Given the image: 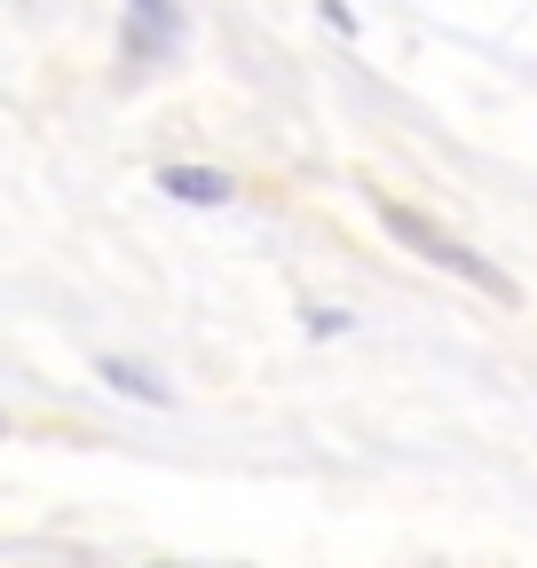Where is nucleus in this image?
I'll return each mask as SVG.
<instances>
[{
    "instance_id": "obj_4",
    "label": "nucleus",
    "mask_w": 537,
    "mask_h": 568,
    "mask_svg": "<svg viewBox=\"0 0 537 568\" xmlns=\"http://www.w3.org/2000/svg\"><path fill=\"white\" fill-rule=\"evenodd\" d=\"M95 379L111 395H126V403H143V410H174V387L159 372H143V364H126V355H95Z\"/></svg>"
},
{
    "instance_id": "obj_3",
    "label": "nucleus",
    "mask_w": 537,
    "mask_h": 568,
    "mask_svg": "<svg viewBox=\"0 0 537 568\" xmlns=\"http://www.w3.org/2000/svg\"><path fill=\"white\" fill-rule=\"evenodd\" d=\"M151 182H159L174 205H206V213H222V205L245 197V182H237L230 166H197V159H174V166H159Z\"/></svg>"
},
{
    "instance_id": "obj_5",
    "label": "nucleus",
    "mask_w": 537,
    "mask_h": 568,
    "mask_svg": "<svg viewBox=\"0 0 537 568\" xmlns=\"http://www.w3.org/2000/svg\"><path fill=\"white\" fill-rule=\"evenodd\" d=\"M301 324H308L316 339H341V332H348L356 316H348V308H301Z\"/></svg>"
},
{
    "instance_id": "obj_7",
    "label": "nucleus",
    "mask_w": 537,
    "mask_h": 568,
    "mask_svg": "<svg viewBox=\"0 0 537 568\" xmlns=\"http://www.w3.org/2000/svg\"><path fill=\"white\" fill-rule=\"evenodd\" d=\"M0 435H9V418H0Z\"/></svg>"
},
{
    "instance_id": "obj_6",
    "label": "nucleus",
    "mask_w": 537,
    "mask_h": 568,
    "mask_svg": "<svg viewBox=\"0 0 537 568\" xmlns=\"http://www.w3.org/2000/svg\"><path fill=\"white\" fill-rule=\"evenodd\" d=\"M151 568H174V560H151Z\"/></svg>"
},
{
    "instance_id": "obj_2",
    "label": "nucleus",
    "mask_w": 537,
    "mask_h": 568,
    "mask_svg": "<svg viewBox=\"0 0 537 568\" xmlns=\"http://www.w3.org/2000/svg\"><path fill=\"white\" fill-rule=\"evenodd\" d=\"M174 48H182V0H119V63L134 80L174 63Z\"/></svg>"
},
{
    "instance_id": "obj_1",
    "label": "nucleus",
    "mask_w": 537,
    "mask_h": 568,
    "mask_svg": "<svg viewBox=\"0 0 537 568\" xmlns=\"http://www.w3.org/2000/svg\"><path fill=\"white\" fill-rule=\"evenodd\" d=\"M379 205V222H387V237L403 245V253H419L427 268H443V276H458V284H475V293H490L498 308H514L521 293H514V276L490 261V253H475L466 237H450L443 222H427L419 205H403V197H372Z\"/></svg>"
}]
</instances>
